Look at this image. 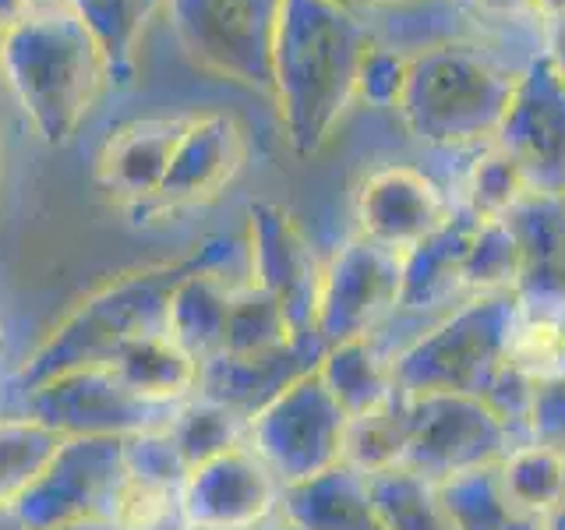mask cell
<instances>
[{"label": "cell", "mask_w": 565, "mask_h": 530, "mask_svg": "<svg viewBox=\"0 0 565 530\" xmlns=\"http://www.w3.org/2000/svg\"><path fill=\"white\" fill-rule=\"evenodd\" d=\"M502 361L530 385H555L565 379V300L520 297L512 300L502 329Z\"/></svg>", "instance_id": "obj_10"}, {"label": "cell", "mask_w": 565, "mask_h": 530, "mask_svg": "<svg viewBox=\"0 0 565 530\" xmlns=\"http://www.w3.org/2000/svg\"><path fill=\"white\" fill-rule=\"evenodd\" d=\"M541 50L547 53V61L555 64L558 78L565 82V14L547 18L541 25Z\"/></svg>", "instance_id": "obj_16"}, {"label": "cell", "mask_w": 565, "mask_h": 530, "mask_svg": "<svg viewBox=\"0 0 565 530\" xmlns=\"http://www.w3.org/2000/svg\"><path fill=\"white\" fill-rule=\"evenodd\" d=\"M247 156V135L230 114H202L191 117L188 131L177 146L163 184L152 194L159 209L205 202L220 194L237 177Z\"/></svg>", "instance_id": "obj_7"}, {"label": "cell", "mask_w": 565, "mask_h": 530, "mask_svg": "<svg viewBox=\"0 0 565 530\" xmlns=\"http://www.w3.org/2000/svg\"><path fill=\"white\" fill-rule=\"evenodd\" d=\"M335 4H350L353 8V0H335Z\"/></svg>", "instance_id": "obj_21"}, {"label": "cell", "mask_w": 565, "mask_h": 530, "mask_svg": "<svg viewBox=\"0 0 565 530\" xmlns=\"http://www.w3.org/2000/svg\"><path fill=\"white\" fill-rule=\"evenodd\" d=\"M0 78L46 146H64L110 85V64L75 11L43 4L4 35Z\"/></svg>", "instance_id": "obj_2"}, {"label": "cell", "mask_w": 565, "mask_h": 530, "mask_svg": "<svg viewBox=\"0 0 565 530\" xmlns=\"http://www.w3.org/2000/svg\"><path fill=\"white\" fill-rule=\"evenodd\" d=\"M188 124L191 117H146L124 124L103 146L99 181L131 202H152Z\"/></svg>", "instance_id": "obj_8"}, {"label": "cell", "mask_w": 565, "mask_h": 530, "mask_svg": "<svg viewBox=\"0 0 565 530\" xmlns=\"http://www.w3.org/2000/svg\"><path fill=\"white\" fill-rule=\"evenodd\" d=\"M516 82L520 71L494 64L481 46H438L411 61L399 114L411 135L431 146H491Z\"/></svg>", "instance_id": "obj_3"}, {"label": "cell", "mask_w": 565, "mask_h": 530, "mask_svg": "<svg viewBox=\"0 0 565 530\" xmlns=\"http://www.w3.org/2000/svg\"><path fill=\"white\" fill-rule=\"evenodd\" d=\"M163 11L194 67L273 96L282 0H167Z\"/></svg>", "instance_id": "obj_4"}, {"label": "cell", "mask_w": 565, "mask_h": 530, "mask_svg": "<svg viewBox=\"0 0 565 530\" xmlns=\"http://www.w3.org/2000/svg\"><path fill=\"white\" fill-rule=\"evenodd\" d=\"M403 4H417V0H353L358 11H382V8H403Z\"/></svg>", "instance_id": "obj_18"}, {"label": "cell", "mask_w": 565, "mask_h": 530, "mask_svg": "<svg viewBox=\"0 0 565 530\" xmlns=\"http://www.w3.org/2000/svg\"><path fill=\"white\" fill-rule=\"evenodd\" d=\"M526 191V177L516 167V159L491 141V146H481V156L473 159L459 205L470 209L477 220H502Z\"/></svg>", "instance_id": "obj_12"}, {"label": "cell", "mask_w": 565, "mask_h": 530, "mask_svg": "<svg viewBox=\"0 0 565 530\" xmlns=\"http://www.w3.org/2000/svg\"><path fill=\"white\" fill-rule=\"evenodd\" d=\"M520 247V297L565 300V199L526 191L502 216Z\"/></svg>", "instance_id": "obj_9"}, {"label": "cell", "mask_w": 565, "mask_h": 530, "mask_svg": "<svg viewBox=\"0 0 565 530\" xmlns=\"http://www.w3.org/2000/svg\"><path fill=\"white\" fill-rule=\"evenodd\" d=\"M0 50H4V32H0Z\"/></svg>", "instance_id": "obj_22"}, {"label": "cell", "mask_w": 565, "mask_h": 530, "mask_svg": "<svg viewBox=\"0 0 565 530\" xmlns=\"http://www.w3.org/2000/svg\"><path fill=\"white\" fill-rule=\"evenodd\" d=\"M75 11L99 40L106 64H110L114 85H131L135 78V53L149 22L167 8V0H46Z\"/></svg>", "instance_id": "obj_11"}, {"label": "cell", "mask_w": 565, "mask_h": 530, "mask_svg": "<svg viewBox=\"0 0 565 530\" xmlns=\"http://www.w3.org/2000/svg\"><path fill=\"white\" fill-rule=\"evenodd\" d=\"M494 146L516 159L530 191L565 199V82L544 50H534L520 67Z\"/></svg>", "instance_id": "obj_5"}, {"label": "cell", "mask_w": 565, "mask_h": 530, "mask_svg": "<svg viewBox=\"0 0 565 530\" xmlns=\"http://www.w3.org/2000/svg\"><path fill=\"white\" fill-rule=\"evenodd\" d=\"M463 4L491 25H537L541 29L537 0H463Z\"/></svg>", "instance_id": "obj_15"}, {"label": "cell", "mask_w": 565, "mask_h": 530, "mask_svg": "<svg viewBox=\"0 0 565 530\" xmlns=\"http://www.w3.org/2000/svg\"><path fill=\"white\" fill-rule=\"evenodd\" d=\"M170 512V495L156 481H131L124 485L114 506V520L124 530H152L163 523Z\"/></svg>", "instance_id": "obj_14"}, {"label": "cell", "mask_w": 565, "mask_h": 530, "mask_svg": "<svg viewBox=\"0 0 565 530\" xmlns=\"http://www.w3.org/2000/svg\"><path fill=\"white\" fill-rule=\"evenodd\" d=\"M358 8L335 0H282L273 99L297 152H318L358 103V71L371 50Z\"/></svg>", "instance_id": "obj_1"}, {"label": "cell", "mask_w": 565, "mask_h": 530, "mask_svg": "<svg viewBox=\"0 0 565 530\" xmlns=\"http://www.w3.org/2000/svg\"><path fill=\"white\" fill-rule=\"evenodd\" d=\"M452 209L456 205L431 177H424L414 167H385L371 173L361 188V237L375 241L396 255H406L424 237H431L438 226H446Z\"/></svg>", "instance_id": "obj_6"}, {"label": "cell", "mask_w": 565, "mask_h": 530, "mask_svg": "<svg viewBox=\"0 0 565 530\" xmlns=\"http://www.w3.org/2000/svg\"><path fill=\"white\" fill-rule=\"evenodd\" d=\"M537 11H541V25H544L547 18L565 14V0H537Z\"/></svg>", "instance_id": "obj_19"}, {"label": "cell", "mask_w": 565, "mask_h": 530, "mask_svg": "<svg viewBox=\"0 0 565 530\" xmlns=\"http://www.w3.org/2000/svg\"><path fill=\"white\" fill-rule=\"evenodd\" d=\"M46 4V0H0V32H14L22 22H29V18L40 11Z\"/></svg>", "instance_id": "obj_17"}, {"label": "cell", "mask_w": 565, "mask_h": 530, "mask_svg": "<svg viewBox=\"0 0 565 530\" xmlns=\"http://www.w3.org/2000/svg\"><path fill=\"white\" fill-rule=\"evenodd\" d=\"M4 99H8V88H4V78H0V106H4Z\"/></svg>", "instance_id": "obj_20"}, {"label": "cell", "mask_w": 565, "mask_h": 530, "mask_svg": "<svg viewBox=\"0 0 565 530\" xmlns=\"http://www.w3.org/2000/svg\"><path fill=\"white\" fill-rule=\"evenodd\" d=\"M406 82H411V57L393 46L371 43L358 71V99L375 110H399Z\"/></svg>", "instance_id": "obj_13"}]
</instances>
